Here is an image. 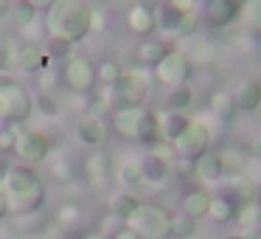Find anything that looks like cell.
I'll return each instance as SVG.
<instances>
[{
    "mask_svg": "<svg viewBox=\"0 0 261 239\" xmlns=\"http://www.w3.org/2000/svg\"><path fill=\"white\" fill-rule=\"evenodd\" d=\"M154 14H158V29L166 31V34H177V29H180L182 17H186L180 9H174L171 3H166V0L160 3V9H158Z\"/></svg>",
    "mask_w": 261,
    "mask_h": 239,
    "instance_id": "26",
    "label": "cell"
},
{
    "mask_svg": "<svg viewBox=\"0 0 261 239\" xmlns=\"http://www.w3.org/2000/svg\"><path fill=\"white\" fill-rule=\"evenodd\" d=\"M115 180L129 192V188H138L143 183V172H141V160L124 158L118 166H115Z\"/></svg>",
    "mask_w": 261,
    "mask_h": 239,
    "instance_id": "24",
    "label": "cell"
},
{
    "mask_svg": "<svg viewBox=\"0 0 261 239\" xmlns=\"http://www.w3.org/2000/svg\"><path fill=\"white\" fill-rule=\"evenodd\" d=\"M188 59H191V65H211L216 59V45L211 40L197 42V45L188 51Z\"/></svg>",
    "mask_w": 261,
    "mask_h": 239,
    "instance_id": "38",
    "label": "cell"
},
{
    "mask_svg": "<svg viewBox=\"0 0 261 239\" xmlns=\"http://www.w3.org/2000/svg\"><path fill=\"white\" fill-rule=\"evenodd\" d=\"M143 107L135 110H115L113 113V130L115 135H121L124 141H138V124H141Z\"/></svg>",
    "mask_w": 261,
    "mask_h": 239,
    "instance_id": "17",
    "label": "cell"
},
{
    "mask_svg": "<svg viewBox=\"0 0 261 239\" xmlns=\"http://www.w3.org/2000/svg\"><path fill=\"white\" fill-rule=\"evenodd\" d=\"M194 175H197V180H202L205 186H216V183L225 177L222 155L216 152V149H208L202 158H197V163H194Z\"/></svg>",
    "mask_w": 261,
    "mask_h": 239,
    "instance_id": "12",
    "label": "cell"
},
{
    "mask_svg": "<svg viewBox=\"0 0 261 239\" xmlns=\"http://www.w3.org/2000/svg\"><path fill=\"white\" fill-rule=\"evenodd\" d=\"M138 208H141V200H138V194H132V192H118V194H113V200H110V214H113L115 220L126 222Z\"/></svg>",
    "mask_w": 261,
    "mask_h": 239,
    "instance_id": "25",
    "label": "cell"
},
{
    "mask_svg": "<svg viewBox=\"0 0 261 239\" xmlns=\"http://www.w3.org/2000/svg\"><path fill=\"white\" fill-rule=\"evenodd\" d=\"M247 239H261V225L258 228H253V231H250V236Z\"/></svg>",
    "mask_w": 261,
    "mask_h": 239,
    "instance_id": "53",
    "label": "cell"
},
{
    "mask_svg": "<svg viewBox=\"0 0 261 239\" xmlns=\"http://www.w3.org/2000/svg\"><path fill=\"white\" fill-rule=\"evenodd\" d=\"M197 31H199V17H197V12H188L182 17L180 29H177V37H194Z\"/></svg>",
    "mask_w": 261,
    "mask_h": 239,
    "instance_id": "42",
    "label": "cell"
},
{
    "mask_svg": "<svg viewBox=\"0 0 261 239\" xmlns=\"http://www.w3.org/2000/svg\"><path fill=\"white\" fill-rule=\"evenodd\" d=\"M48 222V211H31V214H14V233H31Z\"/></svg>",
    "mask_w": 261,
    "mask_h": 239,
    "instance_id": "32",
    "label": "cell"
},
{
    "mask_svg": "<svg viewBox=\"0 0 261 239\" xmlns=\"http://www.w3.org/2000/svg\"><path fill=\"white\" fill-rule=\"evenodd\" d=\"M59 74H62V87L70 93H76V96H85V93H90L93 87H96V65L87 57L73 54L70 59L62 62Z\"/></svg>",
    "mask_w": 261,
    "mask_h": 239,
    "instance_id": "6",
    "label": "cell"
},
{
    "mask_svg": "<svg viewBox=\"0 0 261 239\" xmlns=\"http://www.w3.org/2000/svg\"><path fill=\"white\" fill-rule=\"evenodd\" d=\"M54 222L65 231L70 228H79L82 225V205L79 203H62L57 211H54Z\"/></svg>",
    "mask_w": 261,
    "mask_h": 239,
    "instance_id": "29",
    "label": "cell"
},
{
    "mask_svg": "<svg viewBox=\"0 0 261 239\" xmlns=\"http://www.w3.org/2000/svg\"><path fill=\"white\" fill-rule=\"evenodd\" d=\"M34 113H40L42 118H59L62 115V102L57 99V93H37Z\"/></svg>",
    "mask_w": 261,
    "mask_h": 239,
    "instance_id": "31",
    "label": "cell"
},
{
    "mask_svg": "<svg viewBox=\"0 0 261 239\" xmlns=\"http://www.w3.org/2000/svg\"><path fill=\"white\" fill-rule=\"evenodd\" d=\"M149 99V74L146 68H135V70H124L118 82L107 90V104L110 110H135L143 107Z\"/></svg>",
    "mask_w": 261,
    "mask_h": 239,
    "instance_id": "2",
    "label": "cell"
},
{
    "mask_svg": "<svg viewBox=\"0 0 261 239\" xmlns=\"http://www.w3.org/2000/svg\"><path fill=\"white\" fill-rule=\"evenodd\" d=\"M0 102H3V124L23 127L34 115V96L12 76H0Z\"/></svg>",
    "mask_w": 261,
    "mask_h": 239,
    "instance_id": "3",
    "label": "cell"
},
{
    "mask_svg": "<svg viewBox=\"0 0 261 239\" xmlns=\"http://www.w3.org/2000/svg\"><path fill=\"white\" fill-rule=\"evenodd\" d=\"M37 87H40V93H57L59 87H62V74H59V68L48 65L45 70H40V74H37Z\"/></svg>",
    "mask_w": 261,
    "mask_h": 239,
    "instance_id": "36",
    "label": "cell"
},
{
    "mask_svg": "<svg viewBox=\"0 0 261 239\" xmlns=\"http://www.w3.org/2000/svg\"><path fill=\"white\" fill-rule=\"evenodd\" d=\"M42 48H45L48 59H54V62H65V59L73 57V42L59 37V34H48V40L42 42Z\"/></svg>",
    "mask_w": 261,
    "mask_h": 239,
    "instance_id": "27",
    "label": "cell"
},
{
    "mask_svg": "<svg viewBox=\"0 0 261 239\" xmlns=\"http://www.w3.org/2000/svg\"><path fill=\"white\" fill-rule=\"evenodd\" d=\"M73 135L82 147L87 149H101L110 138V127L104 121V115H93V113H82L73 124Z\"/></svg>",
    "mask_w": 261,
    "mask_h": 239,
    "instance_id": "10",
    "label": "cell"
},
{
    "mask_svg": "<svg viewBox=\"0 0 261 239\" xmlns=\"http://www.w3.org/2000/svg\"><path fill=\"white\" fill-rule=\"evenodd\" d=\"M233 3H236V6H239V9H242V6H244V3H247V0H233Z\"/></svg>",
    "mask_w": 261,
    "mask_h": 239,
    "instance_id": "56",
    "label": "cell"
},
{
    "mask_svg": "<svg viewBox=\"0 0 261 239\" xmlns=\"http://www.w3.org/2000/svg\"><path fill=\"white\" fill-rule=\"evenodd\" d=\"M222 239H247V236H242V233H227V236H222Z\"/></svg>",
    "mask_w": 261,
    "mask_h": 239,
    "instance_id": "54",
    "label": "cell"
},
{
    "mask_svg": "<svg viewBox=\"0 0 261 239\" xmlns=\"http://www.w3.org/2000/svg\"><path fill=\"white\" fill-rule=\"evenodd\" d=\"M25 3H31V6H34L37 9V12H51V6H54V3H57V0H25Z\"/></svg>",
    "mask_w": 261,
    "mask_h": 239,
    "instance_id": "47",
    "label": "cell"
},
{
    "mask_svg": "<svg viewBox=\"0 0 261 239\" xmlns=\"http://www.w3.org/2000/svg\"><path fill=\"white\" fill-rule=\"evenodd\" d=\"M197 233V220L180 214V217H171V233L169 239H191Z\"/></svg>",
    "mask_w": 261,
    "mask_h": 239,
    "instance_id": "37",
    "label": "cell"
},
{
    "mask_svg": "<svg viewBox=\"0 0 261 239\" xmlns=\"http://www.w3.org/2000/svg\"><path fill=\"white\" fill-rule=\"evenodd\" d=\"M188 124H191V118H188L186 113H177V110H169V113L160 115V135H163V141L174 144L177 138L182 135V132L188 130Z\"/></svg>",
    "mask_w": 261,
    "mask_h": 239,
    "instance_id": "22",
    "label": "cell"
},
{
    "mask_svg": "<svg viewBox=\"0 0 261 239\" xmlns=\"http://www.w3.org/2000/svg\"><path fill=\"white\" fill-rule=\"evenodd\" d=\"M242 9L233 3V0H208L205 3V20H208L214 29H225V26L236 23Z\"/></svg>",
    "mask_w": 261,
    "mask_h": 239,
    "instance_id": "14",
    "label": "cell"
},
{
    "mask_svg": "<svg viewBox=\"0 0 261 239\" xmlns=\"http://www.w3.org/2000/svg\"><path fill=\"white\" fill-rule=\"evenodd\" d=\"M17 68V45L0 40V76Z\"/></svg>",
    "mask_w": 261,
    "mask_h": 239,
    "instance_id": "39",
    "label": "cell"
},
{
    "mask_svg": "<svg viewBox=\"0 0 261 239\" xmlns=\"http://www.w3.org/2000/svg\"><path fill=\"white\" fill-rule=\"evenodd\" d=\"M166 3H171V6L180 9L182 14H188V12H194V3H197V0H166Z\"/></svg>",
    "mask_w": 261,
    "mask_h": 239,
    "instance_id": "46",
    "label": "cell"
},
{
    "mask_svg": "<svg viewBox=\"0 0 261 239\" xmlns=\"http://www.w3.org/2000/svg\"><path fill=\"white\" fill-rule=\"evenodd\" d=\"M54 149V138L45 135L42 130H31V127H20L17 130V144H14V155L20 158V163H42V160H48V155H51Z\"/></svg>",
    "mask_w": 261,
    "mask_h": 239,
    "instance_id": "5",
    "label": "cell"
},
{
    "mask_svg": "<svg viewBox=\"0 0 261 239\" xmlns=\"http://www.w3.org/2000/svg\"><path fill=\"white\" fill-rule=\"evenodd\" d=\"M113 172H115L113 160H110V155L104 152V149H90V155L82 160V177H85V183L90 188H96V192L107 186Z\"/></svg>",
    "mask_w": 261,
    "mask_h": 239,
    "instance_id": "11",
    "label": "cell"
},
{
    "mask_svg": "<svg viewBox=\"0 0 261 239\" xmlns=\"http://www.w3.org/2000/svg\"><path fill=\"white\" fill-rule=\"evenodd\" d=\"M110 239H141V236H138L129 225H124V228H118L115 233H110Z\"/></svg>",
    "mask_w": 261,
    "mask_h": 239,
    "instance_id": "45",
    "label": "cell"
},
{
    "mask_svg": "<svg viewBox=\"0 0 261 239\" xmlns=\"http://www.w3.org/2000/svg\"><path fill=\"white\" fill-rule=\"evenodd\" d=\"M0 121H3V102H0Z\"/></svg>",
    "mask_w": 261,
    "mask_h": 239,
    "instance_id": "57",
    "label": "cell"
},
{
    "mask_svg": "<svg viewBox=\"0 0 261 239\" xmlns=\"http://www.w3.org/2000/svg\"><path fill=\"white\" fill-rule=\"evenodd\" d=\"M211 200H214V194L208 188H194L182 197V214L191 217V220H202L211 214Z\"/></svg>",
    "mask_w": 261,
    "mask_h": 239,
    "instance_id": "19",
    "label": "cell"
},
{
    "mask_svg": "<svg viewBox=\"0 0 261 239\" xmlns=\"http://www.w3.org/2000/svg\"><path fill=\"white\" fill-rule=\"evenodd\" d=\"M169 110H177V113H186L188 107L194 104V90L188 85H180V87H171L169 90V99H166Z\"/></svg>",
    "mask_w": 261,
    "mask_h": 239,
    "instance_id": "34",
    "label": "cell"
},
{
    "mask_svg": "<svg viewBox=\"0 0 261 239\" xmlns=\"http://www.w3.org/2000/svg\"><path fill=\"white\" fill-rule=\"evenodd\" d=\"M233 102H236V107L244 110V113L258 110L261 107V82L258 79H244L242 85L233 90Z\"/></svg>",
    "mask_w": 261,
    "mask_h": 239,
    "instance_id": "18",
    "label": "cell"
},
{
    "mask_svg": "<svg viewBox=\"0 0 261 239\" xmlns=\"http://www.w3.org/2000/svg\"><path fill=\"white\" fill-rule=\"evenodd\" d=\"M9 166H12V163H6V158H3V155H0V183H3V177H6Z\"/></svg>",
    "mask_w": 261,
    "mask_h": 239,
    "instance_id": "50",
    "label": "cell"
},
{
    "mask_svg": "<svg viewBox=\"0 0 261 239\" xmlns=\"http://www.w3.org/2000/svg\"><path fill=\"white\" fill-rule=\"evenodd\" d=\"M37 239H57V236H51V233H40Z\"/></svg>",
    "mask_w": 261,
    "mask_h": 239,
    "instance_id": "55",
    "label": "cell"
},
{
    "mask_svg": "<svg viewBox=\"0 0 261 239\" xmlns=\"http://www.w3.org/2000/svg\"><path fill=\"white\" fill-rule=\"evenodd\" d=\"M12 20H14V26H20V29H31V26L37 23V9L31 6V3H25V0H14V6H12Z\"/></svg>",
    "mask_w": 261,
    "mask_h": 239,
    "instance_id": "33",
    "label": "cell"
},
{
    "mask_svg": "<svg viewBox=\"0 0 261 239\" xmlns=\"http://www.w3.org/2000/svg\"><path fill=\"white\" fill-rule=\"evenodd\" d=\"M242 208H244V205L239 203L236 197H230L227 192H222V194H214L208 217H214L216 222H233V220H239V211H242Z\"/></svg>",
    "mask_w": 261,
    "mask_h": 239,
    "instance_id": "20",
    "label": "cell"
},
{
    "mask_svg": "<svg viewBox=\"0 0 261 239\" xmlns=\"http://www.w3.org/2000/svg\"><path fill=\"white\" fill-rule=\"evenodd\" d=\"M51 177L59 183H68L70 177H73V166H70V160H51Z\"/></svg>",
    "mask_w": 261,
    "mask_h": 239,
    "instance_id": "41",
    "label": "cell"
},
{
    "mask_svg": "<svg viewBox=\"0 0 261 239\" xmlns=\"http://www.w3.org/2000/svg\"><path fill=\"white\" fill-rule=\"evenodd\" d=\"M225 192L230 194V197H236L242 205H250V203H255V197H258V186H255V183L250 180L247 175H239V172L230 177V180H227Z\"/></svg>",
    "mask_w": 261,
    "mask_h": 239,
    "instance_id": "23",
    "label": "cell"
},
{
    "mask_svg": "<svg viewBox=\"0 0 261 239\" xmlns=\"http://www.w3.org/2000/svg\"><path fill=\"white\" fill-rule=\"evenodd\" d=\"M12 214V205H9V194L0 188V222L6 220V217Z\"/></svg>",
    "mask_w": 261,
    "mask_h": 239,
    "instance_id": "44",
    "label": "cell"
},
{
    "mask_svg": "<svg viewBox=\"0 0 261 239\" xmlns=\"http://www.w3.org/2000/svg\"><path fill=\"white\" fill-rule=\"evenodd\" d=\"M0 188L9 197H23V194H31L37 188H42V175L31 163H12L6 177H3V183H0Z\"/></svg>",
    "mask_w": 261,
    "mask_h": 239,
    "instance_id": "9",
    "label": "cell"
},
{
    "mask_svg": "<svg viewBox=\"0 0 261 239\" xmlns=\"http://www.w3.org/2000/svg\"><path fill=\"white\" fill-rule=\"evenodd\" d=\"M208 149H211V130L205 121H191L188 130L174 141V152L188 163H197V158H202Z\"/></svg>",
    "mask_w": 261,
    "mask_h": 239,
    "instance_id": "8",
    "label": "cell"
},
{
    "mask_svg": "<svg viewBox=\"0 0 261 239\" xmlns=\"http://www.w3.org/2000/svg\"><path fill=\"white\" fill-rule=\"evenodd\" d=\"M141 172H143V183H152V186H163L171 175V163L158 152H149L141 158Z\"/></svg>",
    "mask_w": 261,
    "mask_h": 239,
    "instance_id": "15",
    "label": "cell"
},
{
    "mask_svg": "<svg viewBox=\"0 0 261 239\" xmlns=\"http://www.w3.org/2000/svg\"><path fill=\"white\" fill-rule=\"evenodd\" d=\"M138 3H141V6H146V9H152V12H158L163 0H138Z\"/></svg>",
    "mask_w": 261,
    "mask_h": 239,
    "instance_id": "49",
    "label": "cell"
},
{
    "mask_svg": "<svg viewBox=\"0 0 261 239\" xmlns=\"http://www.w3.org/2000/svg\"><path fill=\"white\" fill-rule=\"evenodd\" d=\"M121 76H124V68H121L118 59H104V62L96 65V85L113 87Z\"/></svg>",
    "mask_w": 261,
    "mask_h": 239,
    "instance_id": "30",
    "label": "cell"
},
{
    "mask_svg": "<svg viewBox=\"0 0 261 239\" xmlns=\"http://www.w3.org/2000/svg\"><path fill=\"white\" fill-rule=\"evenodd\" d=\"M85 239H110V236H107V233H104V231H90V233H87Z\"/></svg>",
    "mask_w": 261,
    "mask_h": 239,
    "instance_id": "51",
    "label": "cell"
},
{
    "mask_svg": "<svg viewBox=\"0 0 261 239\" xmlns=\"http://www.w3.org/2000/svg\"><path fill=\"white\" fill-rule=\"evenodd\" d=\"M104 29H107V17L98 6H93V31H104Z\"/></svg>",
    "mask_w": 261,
    "mask_h": 239,
    "instance_id": "43",
    "label": "cell"
},
{
    "mask_svg": "<svg viewBox=\"0 0 261 239\" xmlns=\"http://www.w3.org/2000/svg\"><path fill=\"white\" fill-rule=\"evenodd\" d=\"M12 6H14V0H0V17H6L12 12Z\"/></svg>",
    "mask_w": 261,
    "mask_h": 239,
    "instance_id": "48",
    "label": "cell"
},
{
    "mask_svg": "<svg viewBox=\"0 0 261 239\" xmlns=\"http://www.w3.org/2000/svg\"><path fill=\"white\" fill-rule=\"evenodd\" d=\"M239 17L244 20V26H247L253 34L261 37V0H247L242 6V14Z\"/></svg>",
    "mask_w": 261,
    "mask_h": 239,
    "instance_id": "35",
    "label": "cell"
},
{
    "mask_svg": "<svg viewBox=\"0 0 261 239\" xmlns=\"http://www.w3.org/2000/svg\"><path fill=\"white\" fill-rule=\"evenodd\" d=\"M126 225L141 239H169L171 233V214L154 203H141V208L126 220Z\"/></svg>",
    "mask_w": 261,
    "mask_h": 239,
    "instance_id": "4",
    "label": "cell"
},
{
    "mask_svg": "<svg viewBox=\"0 0 261 239\" xmlns=\"http://www.w3.org/2000/svg\"><path fill=\"white\" fill-rule=\"evenodd\" d=\"M253 155H255V158L261 160V138H258V141H255V147H253Z\"/></svg>",
    "mask_w": 261,
    "mask_h": 239,
    "instance_id": "52",
    "label": "cell"
},
{
    "mask_svg": "<svg viewBox=\"0 0 261 239\" xmlns=\"http://www.w3.org/2000/svg\"><path fill=\"white\" fill-rule=\"evenodd\" d=\"M191 70H194V65H191V59H188V54L171 48V51L154 65V79H158L160 85H166V87H180V85L188 82Z\"/></svg>",
    "mask_w": 261,
    "mask_h": 239,
    "instance_id": "7",
    "label": "cell"
},
{
    "mask_svg": "<svg viewBox=\"0 0 261 239\" xmlns=\"http://www.w3.org/2000/svg\"><path fill=\"white\" fill-rule=\"evenodd\" d=\"M169 51H171L169 42H163V40H146V42H141V45L135 48V59H138V65H141V68H154V65H158Z\"/></svg>",
    "mask_w": 261,
    "mask_h": 239,
    "instance_id": "21",
    "label": "cell"
},
{
    "mask_svg": "<svg viewBox=\"0 0 261 239\" xmlns=\"http://www.w3.org/2000/svg\"><path fill=\"white\" fill-rule=\"evenodd\" d=\"M208 107H211V113H214V115H219V118H233V115L239 113L236 102H233V93H225V90L211 93Z\"/></svg>",
    "mask_w": 261,
    "mask_h": 239,
    "instance_id": "28",
    "label": "cell"
},
{
    "mask_svg": "<svg viewBox=\"0 0 261 239\" xmlns=\"http://www.w3.org/2000/svg\"><path fill=\"white\" fill-rule=\"evenodd\" d=\"M93 31V3L87 0H57L48 12V34L82 42Z\"/></svg>",
    "mask_w": 261,
    "mask_h": 239,
    "instance_id": "1",
    "label": "cell"
},
{
    "mask_svg": "<svg viewBox=\"0 0 261 239\" xmlns=\"http://www.w3.org/2000/svg\"><path fill=\"white\" fill-rule=\"evenodd\" d=\"M255 200H258V203H255V205H258V208H261V192H258V197H255Z\"/></svg>",
    "mask_w": 261,
    "mask_h": 239,
    "instance_id": "58",
    "label": "cell"
},
{
    "mask_svg": "<svg viewBox=\"0 0 261 239\" xmlns=\"http://www.w3.org/2000/svg\"><path fill=\"white\" fill-rule=\"evenodd\" d=\"M48 65H51V59H48L45 48L37 45V42H23V45H17V68L25 70V74H40V70H45Z\"/></svg>",
    "mask_w": 261,
    "mask_h": 239,
    "instance_id": "13",
    "label": "cell"
},
{
    "mask_svg": "<svg viewBox=\"0 0 261 239\" xmlns=\"http://www.w3.org/2000/svg\"><path fill=\"white\" fill-rule=\"evenodd\" d=\"M126 29H129L135 37H149L154 29H158V14H154L152 9L135 3V6L126 12Z\"/></svg>",
    "mask_w": 261,
    "mask_h": 239,
    "instance_id": "16",
    "label": "cell"
},
{
    "mask_svg": "<svg viewBox=\"0 0 261 239\" xmlns=\"http://www.w3.org/2000/svg\"><path fill=\"white\" fill-rule=\"evenodd\" d=\"M14 144H17V127L3 124L0 127V155H14Z\"/></svg>",
    "mask_w": 261,
    "mask_h": 239,
    "instance_id": "40",
    "label": "cell"
}]
</instances>
